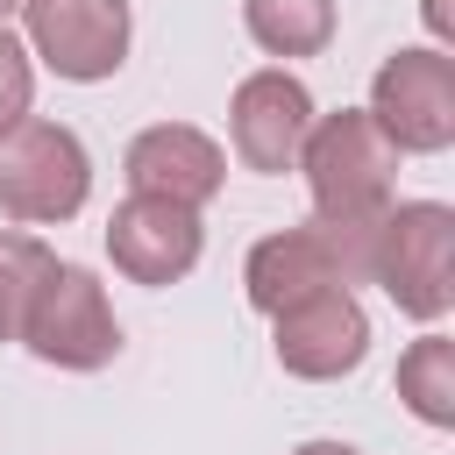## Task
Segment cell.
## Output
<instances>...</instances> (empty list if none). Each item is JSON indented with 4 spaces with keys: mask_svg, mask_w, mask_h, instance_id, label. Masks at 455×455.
<instances>
[{
    "mask_svg": "<svg viewBox=\"0 0 455 455\" xmlns=\"http://www.w3.org/2000/svg\"><path fill=\"white\" fill-rule=\"evenodd\" d=\"M370 284H384L405 320H441L455 306V213L441 199L384 206L370 242Z\"/></svg>",
    "mask_w": 455,
    "mask_h": 455,
    "instance_id": "1",
    "label": "cell"
},
{
    "mask_svg": "<svg viewBox=\"0 0 455 455\" xmlns=\"http://www.w3.org/2000/svg\"><path fill=\"white\" fill-rule=\"evenodd\" d=\"M291 171H306L313 213H327V220L334 213H384L391 178H398V149L384 142V128L370 114L341 107V114H313Z\"/></svg>",
    "mask_w": 455,
    "mask_h": 455,
    "instance_id": "2",
    "label": "cell"
},
{
    "mask_svg": "<svg viewBox=\"0 0 455 455\" xmlns=\"http://www.w3.org/2000/svg\"><path fill=\"white\" fill-rule=\"evenodd\" d=\"M28 355L57 363V370H107L121 355V320L107 306V284L85 270V263H50L28 313H21V334H14Z\"/></svg>",
    "mask_w": 455,
    "mask_h": 455,
    "instance_id": "3",
    "label": "cell"
},
{
    "mask_svg": "<svg viewBox=\"0 0 455 455\" xmlns=\"http://www.w3.org/2000/svg\"><path fill=\"white\" fill-rule=\"evenodd\" d=\"M92 192V156L64 121H21L0 142V213L21 228H57L85 206Z\"/></svg>",
    "mask_w": 455,
    "mask_h": 455,
    "instance_id": "4",
    "label": "cell"
},
{
    "mask_svg": "<svg viewBox=\"0 0 455 455\" xmlns=\"http://www.w3.org/2000/svg\"><path fill=\"white\" fill-rule=\"evenodd\" d=\"M398 156H441L455 142V57L448 50H398L370 78L363 107Z\"/></svg>",
    "mask_w": 455,
    "mask_h": 455,
    "instance_id": "5",
    "label": "cell"
},
{
    "mask_svg": "<svg viewBox=\"0 0 455 455\" xmlns=\"http://www.w3.org/2000/svg\"><path fill=\"white\" fill-rule=\"evenodd\" d=\"M28 57L71 85H100L128 64V0H21Z\"/></svg>",
    "mask_w": 455,
    "mask_h": 455,
    "instance_id": "6",
    "label": "cell"
},
{
    "mask_svg": "<svg viewBox=\"0 0 455 455\" xmlns=\"http://www.w3.org/2000/svg\"><path fill=\"white\" fill-rule=\"evenodd\" d=\"M270 320H277V334H270L277 341V363L291 377H306V384H334V377H348L370 355V313L355 306L348 284L306 291V299L277 306Z\"/></svg>",
    "mask_w": 455,
    "mask_h": 455,
    "instance_id": "7",
    "label": "cell"
},
{
    "mask_svg": "<svg viewBox=\"0 0 455 455\" xmlns=\"http://www.w3.org/2000/svg\"><path fill=\"white\" fill-rule=\"evenodd\" d=\"M199 242H206L199 206H178V199H156V192H128L107 220V256L135 284H178L199 263Z\"/></svg>",
    "mask_w": 455,
    "mask_h": 455,
    "instance_id": "8",
    "label": "cell"
},
{
    "mask_svg": "<svg viewBox=\"0 0 455 455\" xmlns=\"http://www.w3.org/2000/svg\"><path fill=\"white\" fill-rule=\"evenodd\" d=\"M313 128V92L277 64V71H249L235 85V107H228V135H235V156L263 178L291 171L299 164V142Z\"/></svg>",
    "mask_w": 455,
    "mask_h": 455,
    "instance_id": "9",
    "label": "cell"
},
{
    "mask_svg": "<svg viewBox=\"0 0 455 455\" xmlns=\"http://www.w3.org/2000/svg\"><path fill=\"white\" fill-rule=\"evenodd\" d=\"M121 171H128L135 192H156V199H178V206H206V199L228 185L220 142H213L206 128H192V121H156V128H142V135L128 142Z\"/></svg>",
    "mask_w": 455,
    "mask_h": 455,
    "instance_id": "10",
    "label": "cell"
},
{
    "mask_svg": "<svg viewBox=\"0 0 455 455\" xmlns=\"http://www.w3.org/2000/svg\"><path fill=\"white\" fill-rule=\"evenodd\" d=\"M242 21L270 57H320L334 43V0H242Z\"/></svg>",
    "mask_w": 455,
    "mask_h": 455,
    "instance_id": "11",
    "label": "cell"
},
{
    "mask_svg": "<svg viewBox=\"0 0 455 455\" xmlns=\"http://www.w3.org/2000/svg\"><path fill=\"white\" fill-rule=\"evenodd\" d=\"M398 398L427 427H455V341L448 334H419L398 355Z\"/></svg>",
    "mask_w": 455,
    "mask_h": 455,
    "instance_id": "12",
    "label": "cell"
},
{
    "mask_svg": "<svg viewBox=\"0 0 455 455\" xmlns=\"http://www.w3.org/2000/svg\"><path fill=\"white\" fill-rule=\"evenodd\" d=\"M50 263H57V256H50L36 235L0 228V341L21 334V313H28V299H36V284H43Z\"/></svg>",
    "mask_w": 455,
    "mask_h": 455,
    "instance_id": "13",
    "label": "cell"
},
{
    "mask_svg": "<svg viewBox=\"0 0 455 455\" xmlns=\"http://www.w3.org/2000/svg\"><path fill=\"white\" fill-rule=\"evenodd\" d=\"M28 100H36V57H28V43H14L0 28V142L28 121Z\"/></svg>",
    "mask_w": 455,
    "mask_h": 455,
    "instance_id": "14",
    "label": "cell"
},
{
    "mask_svg": "<svg viewBox=\"0 0 455 455\" xmlns=\"http://www.w3.org/2000/svg\"><path fill=\"white\" fill-rule=\"evenodd\" d=\"M419 14H427L434 36H455V7H448V0H419Z\"/></svg>",
    "mask_w": 455,
    "mask_h": 455,
    "instance_id": "15",
    "label": "cell"
},
{
    "mask_svg": "<svg viewBox=\"0 0 455 455\" xmlns=\"http://www.w3.org/2000/svg\"><path fill=\"white\" fill-rule=\"evenodd\" d=\"M291 455H355L348 441H306V448H291Z\"/></svg>",
    "mask_w": 455,
    "mask_h": 455,
    "instance_id": "16",
    "label": "cell"
},
{
    "mask_svg": "<svg viewBox=\"0 0 455 455\" xmlns=\"http://www.w3.org/2000/svg\"><path fill=\"white\" fill-rule=\"evenodd\" d=\"M14 7H21V0H0V21H7V14H14Z\"/></svg>",
    "mask_w": 455,
    "mask_h": 455,
    "instance_id": "17",
    "label": "cell"
}]
</instances>
